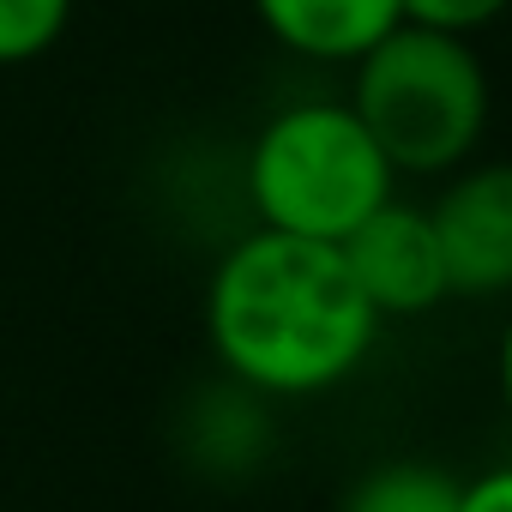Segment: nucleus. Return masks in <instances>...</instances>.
<instances>
[{
  "instance_id": "1",
  "label": "nucleus",
  "mask_w": 512,
  "mask_h": 512,
  "mask_svg": "<svg viewBox=\"0 0 512 512\" xmlns=\"http://www.w3.org/2000/svg\"><path fill=\"white\" fill-rule=\"evenodd\" d=\"M380 314L362 302L338 241L247 229L205 284V338L223 374L266 398H320L374 350Z\"/></svg>"
},
{
  "instance_id": "2",
  "label": "nucleus",
  "mask_w": 512,
  "mask_h": 512,
  "mask_svg": "<svg viewBox=\"0 0 512 512\" xmlns=\"http://www.w3.org/2000/svg\"><path fill=\"white\" fill-rule=\"evenodd\" d=\"M344 103L392 175H452L488 133V67L470 37L392 25L362 61H350Z\"/></svg>"
},
{
  "instance_id": "3",
  "label": "nucleus",
  "mask_w": 512,
  "mask_h": 512,
  "mask_svg": "<svg viewBox=\"0 0 512 512\" xmlns=\"http://www.w3.org/2000/svg\"><path fill=\"white\" fill-rule=\"evenodd\" d=\"M392 163L350 103L308 97L278 109L247 145V205L260 229L302 241H344L392 199Z\"/></svg>"
},
{
  "instance_id": "4",
  "label": "nucleus",
  "mask_w": 512,
  "mask_h": 512,
  "mask_svg": "<svg viewBox=\"0 0 512 512\" xmlns=\"http://www.w3.org/2000/svg\"><path fill=\"white\" fill-rule=\"evenodd\" d=\"M452 296H512V163H464L428 205Z\"/></svg>"
},
{
  "instance_id": "5",
  "label": "nucleus",
  "mask_w": 512,
  "mask_h": 512,
  "mask_svg": "<svg viewBox=\"0 0 512 512\" xmlns=\"http://www.w3.org/2000/svg\"><path fill=\"white\" fill-rule=\"evenodd\" d=\"M338 253H344L362 302L380 320H416V314H434L452 296L446 266H440V241H434V223H428V205H404L398 193L380 211H368L338 241Z\"/></svg>"
},
{
  "instance_id": "6",
  "label": "nucleus",
  "mask_w": 512,
  "mask_h": 512,
  "mask_svg": "<svg viewBox=\"0 0 512 512\" xmlns=\"http://www.w3.org/2000/svg\"><path fill=\"white\" fill-rule=\"evenodd\" d=\"M247 7L278 49L326 67L362 61L392 25H404L398 0H247Z\"/></svg>"
},
{
  "instance_id": "7",
  "label": "nucleus",
  "mask_w": 512,
  "mask_h": 512,
  "mask_svg": "<svg viewBox=\"0 0 512 512\" xmlns=\"http://www.w3.org/2000/svg\"><path fill=\"white\" fill-rule=\"evenodd\" d=\"M458 476L422 458H392L374 464L350 482V494L338 500V512H458Z\"/></svg>"
},
{
  "instance_id": "8",
  "label": "nucleus",
  "mask_w": 512,
  "mask_h": 512,
  "mask_svg": "<svg viewBox=\"0 0 512 512\" xmlns=\"http://www.w3.org/2000/svg\"><path fill=\"white\" fill-rule=\"evenodd\" d=\"M73 25V0H0V67L43 61Z\"/></svg>"
},
{
  "instance_id": "9",
  "label": "nucleus",
  "mask_w": 512,
  "mask_h": 512,
  "mask_svg": "<svg viewBox=\"0 0 512 512\" xmlns=\"http://www.w3.org/2000/svg\"><path fill=\"white\" fill-rule=\"evenodd\" d=\"M398 7H404V25L446 31V37H476L512 7V0H398Z\"/></svg>"
},
{
  "instance_id": "10",
  "label": "nucleus",
  "mask_w": 512,
  "mask_h": 512,
  "mask_svg": "<svg viewBox=\"0 0 512 512\" xmlns=\"http://www.w3.org/2000/svg\"><path fill=\"white\" fill-rule=\"evenodd\" d=\"M458 512H512V464H494L458 488Z\"/></svg>"
},
{
  "instance_id": "11",
  "label": "nucleus",
  "mask_w": 512,
  "mask_h": 512,
  "mask_svg": "<svg viewBox=\"0 0 512 512\" xmlns=\"http://www.w3.org/2000/svg\"><path fill=\"white\" fill-rule=\"evenodd\" d=\"M500 404H506V422H512V314H506V332H500Z\"/></svg>"
}]
</instances>
